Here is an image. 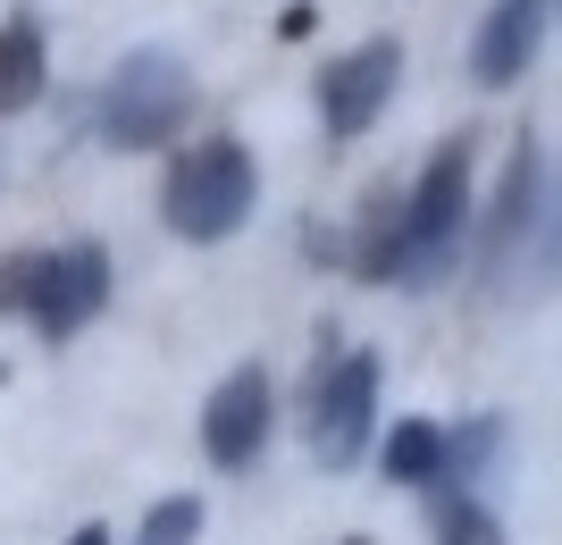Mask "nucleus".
Masks as SVG:
<instances>
[{
    "label": "nucleus",
    "instance_id": "7",
    "mask_svg": "<svg viewBox=\"0 0 562 545\" xmlns=\"http://www.w3.org/2000/svg\"><path fill=\"white\" fill-rule=\"evenodd\" d=\"M546 25H554V0H495V18L479 25V50H470L479 84H513V76H529Z\"/></svg>",
    "mask_w": 562,
    "mask_h": 545
},
{
    "label": "nucleus",
    "instance_id": "6",
    "mask_svg": "<svg viewBox=\"0 0 562 545\" xmlns=\"http://www.w3.org/2000/svg\"><path fill=\"white\" fill-rule=\"evenodd\" d=\"M395 76H403V50H395V43H361V50H345V59L319 76V118H328L336 135H361V126L386 110Z\"/></svg>",
    "mask_w": 562,
    "mask_h": 545
},
{
    "label": "nucleus",
    "instance_id": "4",
    "mask_svg": "<svg viewBox=\"0 0 562 545\" xmlns=\"http://www.w3.org/2000/svg\"><path fill=\"white\" fill-rule=\"evenodd\" d=\"M110 294V261H101V243H76V252H50V261H18L9 285H0V303H25L34 310V328L43 336H68L85 328Z\"/></svg>",
    "mask_w": 562,
    "mask_h": 545
},
{
    "label": "nucleus",
    "instance_id": "9",
    "mask_svg": "<svg viewBox=\"0 0 562 545\" xmlns=\"http://www.w3.org/2000/svg\"><path fill=\"white\" fill-rule=\"evenodd\" d=\"M386 478H403V487H437L446 478V436L428 420H403L395 436H386Z\"/></svg>",
    "mask_w": 562,
    "mask_h": 545
},
{
    "label": "nucleus",
    "instance_id": "3",
    "mask_svg": "<svg viewBox=\"0 0 562 545\" xmlns=\"http://www.w3.org/2000/svg\"><path fill=\"white\" fill-rule=\"evenodd\" d=\"M462 211H470V151L453 143V151H437L428 160V177H420V193L403 202V218H395V252L378 269H403V277L420 285V269H437L453 252V236H462Z\"/></svg>",
    "mask_w": 562,
    "mask_h": 545
},
{
    "label": "nucleus",
    "instance_id": "11",
    "mask_svg": "<svg viewBox=\"0 0 562 545\" xmlns=\"http://www.w3.org/2000/svg\"><path fill=\"white\" fill-rule=\"evenodd\" d=\"M186 537H202V503H193V496L160 503V512L143 521V545H186Z\"/></svg>",
    "mask_w": 562,
    "mask_h": 545
},
{
    "label": "nucleus",
    "instance_id": "5",
    "mask_svg": "<svg viewBox=\"0 0 562 545\" xmlns=\"http://www.w3.org/2000/svg\"><path fill=\"white\" fill-rule=\"evenodd\" d=\"M370 404H378V361L370 353L336 361L328 378H319V404H311V445H319V462L345 470L352 453H361V436H370Z\"/></svg>",
    "mask_w": 562,
    "mask_h": 545
},
{
    "label": "nucleus",
    "instance_id": "12",
    "mask_svg": "<svg viewBox=\"0 0 562 545\" xmlns=\"http://www.w3.org/2000/svg\"><path fill=\"white\" fill-rule=\"evenodd\" d=\"M446 545H504V537H495V521L479 512V503H453L446 512Z\"/></svg>",
    "mask_w": 562,
    "mask_h": 545
},
{
    "label": "nucleus",
    "instance_id": "1",
    "mask_svg": "<svg viewBox=\"0 0 562 545\" xmlns=\"http://www.w3.org/2000/svg\"><path fill=\"white\" fill-rule=\"evenodd\" d=\"M252 160H244V143L235 135H211L193 143L186 160H177V177H168V227L193 243H218L244 227V211H252Z\"/></svg>",
    "mask_w": 562,
    "mask_h": 545
},
{
    "label": "nucleus",
    "instance_id": "14",
    "mask_svg": "<svg viewBox=\"0 0 562 545\" xmlns=\"http://www.w3.org/2000/svg\"><path fill=\"white\" fill-rule=\"evenodd\" d=\"M135 545H143V537H135Z\"/></svg>",
    "mask_w": 562,
    "mask_h": 545
},
{
    "label": "nucleus",
    "instance_id": "13",
    "mask_svg": "<svg viewBox=\"0 0 562 545\" xmlns=\"http://www.w3.org/2000/svg\"><path fill=\"white\" fill-rule=\"evenodd\" d=\"M68 545H110V529H76V537Z\"/></svg>",
    "mask_w": 562,
    "mask_h": 545
},
{
    "label": "nucleus",
    "instance_id": "2",
    "mask_svg": "<svg viewBox=\"0 0 562 545\" xmlns=\"http://www.w3.org/2000/svg\"><path fill=\"white\" fill-rule=\"evenodd\" d=\"M193 110V76L168 59V50H135V59H117L110 93H101V126H110V143H126V151H143V143H168L177 126H186Z\"/></svg>",
    "mask_w": 562,
    "mask_h": 545
},
{
    "label": "nucleus",
    "instance_id": "10",
    "mask_svg": "<svg viewBox=\"0 0 562 545\" xmlns=\"http://www.w3.org/2000/svg\"><path fill=\"white\" fill-rule=\"evenodd\" d=\"M43 93V34L34 25H9L0 34V110H25Z\"/></svg>",
    "mask_w": 562,
    "mask_h": 545
},
{
    "label": "nucleus",
    "instance_id": "8",
    "mask_svg": "<svg viewBox=\"0 0 562 545\" xmlns=\"http://www.w3.org/2000/svg\"><path fill=\"white\" fill-rule=\"evenodd\" d=\"M260 436H269V378L260 370H235L227 386L211 395V411H202V445H211V462H252Z\"/></svg>",
    "mask_w": 562,
    "mask_h": 545
}]
</instances>
